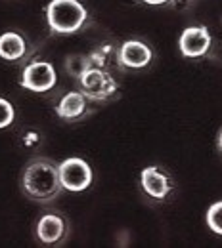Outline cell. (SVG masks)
Wrapping results in <instances>:
<instances>
[{
  "mask_svg": "<svg viewBox=\"0 0 222 248\" xmlns=\"http://www.w3.org/2000/svg\"><path fill=\"white\" fill-rule=\"evenodd\" d=\"M60 164L46 156L31 158L21 174V191L27 199L38 204H50L62 193Z\"/></svg>",
  "mask_w": 222,
  "mask_h": 248,
  "instance_id": "1",
  "label": "cell"
},
{
  "mask_svg": "<svg viewBox=\"0 0 222 248\" xmlns=\"http://www.w3.org/2000/svg\"><path fill=\"white\" fill-rule=\"evenodd\" d=\"M88 21V12L81 0H50L46 6V23L54 34H75Z\"/></svg>",
  "mask_w": 222,
  "mask_h": 248,
  "instance_id": "2",
  "label": "cell"
},
{
  "mask_svg": "<svg viewBox=\"0 0 222 248\" xmlns=\"http://www.w3.org/2000/svg\"><path fill=\"white\" fill-rule=\"evenodd\" d=\"M77 77H79L81 92L86 95V99L92 101H107L119 90V82L111 77L109 71H105L98 63L85 62V69Z\"/></svg>",
  "mask_w": 222,
  "mask_h": 248,
  "instance_id": "3",
  "label": "cell"
},
{
  "mask_svg": "<svg viewBox=\"0 0 222 248\" xmlns=\"http://www.w3.org/2000/svg\"><path fill=\"white\" fill-rule=\"evenodd\" d=\"M60 180H62L64 189L71 193H81L92 186L94 172L86 160L79 156H71V158H65L64 162H60Z\"/></svg>",
  "mask_w": 222,
  "mask_h": 248,
  "instance_id": "4",
  "label": "cell"
},
{
  "mask_svg": "<svg viewBox=\"0 0 222 248\" xmlns=\"http://www.w3.org/2000/svg\"><path fill=\"white\" fill-rule=\"evenodd\" d=\"M58 82V75L56 69L50 62H31L25 65L23 73H21V80L19 86L29 90V92L44 93L50 92Z\"/></svg>",
  "mask_w": 222,
  "mask_h": 248,
  "instance_id": "5",
  "label": "cell"
},
{
  "mask_svg": "<svg viewBox=\"0 0 222 248\" xmlns=\"http://www.w3.org/2000/svg\"><path fill=\"white\" fill-rule=\"evenodd\" d=\"M140 187L148 199L163 202L174 191V180L161 166H146L140 174Z\"/></svg>",
  "mask_w": 222,
  "mask_h": 248,
  "instance_id": "6",
  "label": "cell"
},
{
  "mask_svg": "<svg viewBox=\"0 0 222 248\" xmlns=\"http://www.w3.org/2000/svg\"><path fill=\"white\" fill-rule=\"evenodd\" d=\"M211 44H213V38H211V32L207 27L203 25H191L186 27L180 38H178V48H180V54L188 60H199V58H205L211 50Z\"/></svg>",
  "mask_w": 222,
  "mask_h": 248,
  "instance_id": "7",
  "label": "cell"
},
{
  "mask_svg": "<svg viewBox=\"0 0 222 248\" xmlns=\"http://www.w3.org/2000/svg\"><path fill=\"white\" fill-rule=\"evenodd\" d=\"M152 60H154V52L142 40H127L121 44V48L117 52V62L123 69L138 71V69L148 67Z\"/></svg>",
  "mask_w": 222,
  "mask_h": 248,
  "instance_id": "8",
  "label": "cell"
},
{
  "mask_svg": "<svg viewBox=\"0 0 222 248\" xmlns=\"http://www.w3.org/2000/svg\"><path fill=\"white\" fill-rule=\"evenodd\" d=\"M36 239L42 245H58L67 235V221L60 214H44L34 227Z\"/></svg>",
  "mask_w": 222,
  "mask_h": 248,
  "instance_id": "9",
  "label": "cell"
},
{
  "mask_svg": "<svg viewBox=\"0 0 222 248\" xmlns=\"http://www.w3.org/2000/svg\"><path fill=\"white\" fill-rule=\"evenodd\" d=\"M86 95L81 90L75 92H67L60 99V103L56 105V115L65 121V123H77L83 121L88 113V103H86Z\"/></svg>",
  "mask_w": 222,
  "mask_h": 248,
  "instance_id": "10",
  "label": "cell"
},
{
  "mask_svg": "<svg viewBox=\"0 0 222 248\" xmlns=\"http://www.w3.org/2000/svg\"><path fill=\"white\" fill-rule=\"evenodd\" d=\"M29 56V44L25 36L17 31H6L0 34V58L10 63H21Z\"/></svg>",
  "mask_w": 222,
  "mask_h": 248,
  "instance_id": "11",
  "label": "cell"
},
{
  "mask_svg": "<svg viewBox=\"0 0 222 248\" xmlns=\"http://www.w3.org/2000/svg\"><path fill=\"white\" fill-rule=\"evenodd\" d=\"M205 221H207V227L217 233V235H222V201L215 202L209 206L207 214H205Z\"/></svg>",
  "mask_w": 222,
  "mask_h": 248,
  "instance_id": "12",
  "label": "cell"
},
{
  "mask_svg": "<svg viewBox=\"0 0 222 248\" xmlns=\"http://www.w3.org/2000/svg\"><path fill=\"white\" fill-rule=\"evenodd\" d=\"M14 119H16V109H14V105H12L8 99L0 97V130H2V128H8L10 124L14 123Z\"/></svg>",
  "mask_w": 222,
  "mask_h": 248,
  "instance_id": "13",
  "label": "cell"
},
{
  "mask_svg": "<svg viewBox=\"0 0 222 248\" xmlns=\"http://www.w3.org/2000/svg\"><path fill=\"white\" fill-rule=\"evenodd\" d=\"M142 4H148V6H172L176 0H138Z\"/></svg>",
  "mask_w": 222,
  "mask_h": 248,
  "instance_id": "14",
  "label": "cell"
},
{
  "mask_svg": "<svg viewBox=\"0 0 222 248\" xmlns=\"http://www.w3.org/2000/svg\"><path fill=\"white\" fill-rule=\"evenodd\" d=\"M217 147H219V151L222 153V130L219 132V138H217Z\"/></svg>",
  "mask_w": 222,
  "mask_h": 248,
  "instance_id": "15",
  "label": "cell"
}]
</instances>
